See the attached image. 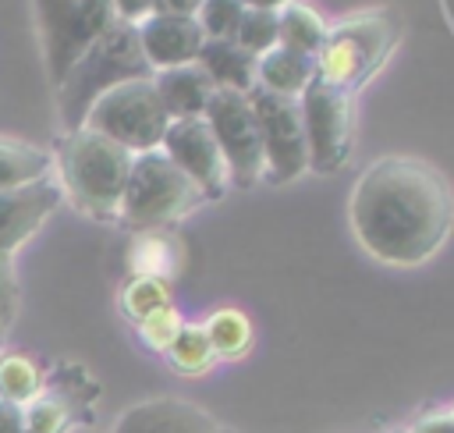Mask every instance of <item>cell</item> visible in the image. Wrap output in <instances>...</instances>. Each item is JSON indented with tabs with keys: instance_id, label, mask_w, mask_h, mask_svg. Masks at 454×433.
<instances>
[{
	"instance_id": "cell-1",
	"label": "cell",
	"mask_w": 454,
	"mask_h": 433,
	"mask_svg": "<svg viewBox=\"0 0 454 433\" xmlns=\"http://www.w3.org/2000/svg\"><path fill=\"white\" fill-rule=\"evenodd\" d=\"M358 245L387 266H422L450 238L454 192L419 156H383L362 170L348 199Z\"/></svg>"
},
{
	"instance_id": "cell-2",
	"label": "cell",
	"mask_w": 454,
	"mask_h": 433,
	"mask_svg": "<svg viewBox=\"0 0 454 433\" xmlns=\"http://www.w3.org/2000/svg\"><path fill=\"white\" fill-rule=\"evenodd\" d=\"M131 78H153V67L145 64V53H142V43H138V28L128 25V21H114L71 64V71L57 85V114H60L64 131L82 128L89 106L103 92H110V89H117V85H124Z\"/></svg>"
},
{
	"instance_id": "cell-3",
	"label": "cell",
	"mask_w": 454,
	"mask_h": 433,
	"mask_svg": "<svg viewBox=\"0 0 454 433\" xmlns=\"http://www.w3.org/2000/svg\"><path fill=\"white\" fill-rule=\"evenodd\" d=\"M131 160L135 153H128L124 146L110 142L92 128L64 131L53 156L64 195H71V202L96 220H117Z\"/></svg>"
},
{
	"instance_id": "cell-4",
	"label": "cell",
	"mask_w": 454,
	"mask_h": 433,
	"mask_svg": "<svg viewBox=\"0 0 454 433\" xmlns=\"http://www.w3.org/2000/svg\"><path fill=\"white\" fill-rule=\"evenodd\" d=\"M206 202V195L160 153H138L131 160L128 170V185L117 206V220L124 227L138 231H156V227H170L174 220L188 216L192 209H199Z\"/></svg>"
},
{
	"instance_id": "cell-5",
	"label": "cell",
	"mask_w": 454,
	"mask_h": 433,
	"mask_svg": "<svg viewBox=\"0 0 454 433\" xmlns=\"http://www.w3.org/2000/svg\"><path fill=\"white\" fill-rule=\"evenodd\" d=\"M397 21L387 11H369L337 21L326 28V39L316 53V78L333 89H358L394 50Z\"/></svg>"
},
{
	"instance_id": "cell-6",
	"label": "cell",
	"mask_w": 454,
	"mask_h": 433,
	"mask_svg": "<svg viewBox=\"0 0 454 433\" xmlns=\"http://www.w3.org/2000/svg\"><path fill=\"white\" fill-rule=\"evenodd\" d=\"M167 110L160 103V92L153 85V78H131L110 92H103L89 114L82 128H92L99 135H106L110 142L124 146L128 153H153L160 149L163 135H167Z\"/></svg>"
},
{
	"instance_id": "cell-7",
	"label": "cell",
	"mask_w": 454,
	"mask_h": 433,
	"mask_svg": "<svg viewBox=\"0 0 454 433\" xmlns=\"http://www.w3.org/2000/svg\"><path fill=\"white\" fill-rule=\"evenodd\" d=\"M32 7L53 85H60L71 64L117 21L110 0H32Z\"/></svg>"
},
{
	"instance_id": "cell-8",
	"label": "cell",
	"mask_w": 454,
	"mask_h": 433,
	"mask_svg": "<svg viewBox=\"0 0 454 433\" xmlns=\"http://www.w3.org/2000/svg\"><path fill=\"white\" fill-rule=\"evenodd\" d=\"M202 117H206V124L216 138V149L223 156L227 181L238 188H252V185L266 181L262 138H259V124H255L248 96L216 89Z\"/></svg>"
},
{
	"instance_id": "cell-9",
	"label": "cell",
	"mask_w": 454,
	"mask_h": 433,
	"mask_svg": "<svg viewBox=\"0 0 454 433\" xmlns=\"http://www.w3.org/2000/svg\"><path fill=\"white\" fill-rule=\"evenodd\" d=\"M298 106H301V128H305V146H309V170L316 174L340 170L351 156V138H355L351 92L333 89L316 78L298 96Z\"/></svg>"
},
{
	"instance_id": "cell-10",
	"label": "cell",
	"mask_w": 454,
	"mask_h": 433,
	"mask_svg": "<svg viewBox=\"0 0 454 433\" xmlns=\"http://www.w3.org/2000/svg\"><path fill=\"white\" fill-rule=\"evenodd\" d=\"M259 138H262V156H266V181L284 185L294 181L298 174L309 170V146H305V128H301V106L291 96H277L266 89L248 92Z\"/></svg>"
},
{
	"instance_id": "cell-11",
	"label": "cell",
	"mask_w": 454,
	"mask_h": 433,
	"mask_svg": "<svg viewBox=\"0 0 454 433\" xmlns=\"http://www.w3.org/2000/svg\"><path fill=\"white\" fill-rule=\"evenodd\" d=\"M160 153L206 195V199H220L227 192V167L223 156L216 149V138L206 124V117H184V121H170L167 135L160 142Z\"/></svg>"
},
{
	"instance_id": "cell-12",
	"label": "cell",
	"mask_w": 454,
	"mask_h": 433,
	"mask_svg": "<svg viewBox=\"0 0 454 433\" xmlns=\"http://www.w3.org/2000/svg\"><path fill=\"white\" fill-rule=\"evenodd\" d=\"M64 202V188L53 177L0 192V256H14Z\"/></svg>"
},
{
	"instance_id": "cell-13",
	"label": "cell",
	"mask_w": 454,
	"mask_h": 433,
	"mask_svg": "<svg viewBox=\"0 0 454 433\" xmlns=\"http://www.w3.org/2000/svg\"><path fill=\"white\" fill-rule=\"evenodd\" d=\"M110 433H220V422L184 401V398H174V394H163V398H145L131 408H124Z\"/></svg>"
},
{
	"instance_id": "cell-14",
	"label": "cell",
	"mask_w": 454,
	"mask_h": 433,
	"mask_svg": "<svg viewBox=\"0 0 454 433\" xmlns=\"http://www.w3.org/2000/svg\"><path fill=\"white\" fill-rule=\"evenodd\" d=\"M135 28H138V43H142V53H145V64L153 67V75L181 67V64H195L199 50L206 43L199 21L181 18V14H149Z\"/></svg>"
},
{
	"instance_id": "cell-15",
	"label": "cell",
	"mask_w": 454,
	"mask_h": 433,
	"mask_svg": "<svg viewBox=\"0 0 454 433\" xmlns=\"http://www.w3.org/2000/svg\"><path fill=\"white\" fill-rule=\"evenodd\" d=\"M153 85H156L160 103H163L170 121L202 117L209 99H213V92H216L213 78L199 64H181V67H170V71H156Z\"/></svg>"
},
{
	"instance_id": "cell-16",
	"label": "cell",
	"mask_w": 454,
	"mask_h": 433,
	"mask_svg": "<svg viewBox=\"0 0 454 433\" xmlns=\"http://www.w3.org/2000/svg\"><path fill=\"white\" fill-rule=\"evenodd\" d=\"M195 64L213 78L216 89L241 92V96H248L255 89V64H259V57L248 53L234 39H206Z\"/></svg>"
},
{
	"instance_id": "cell-17",
	"label": "cell",
	"mask_w": 454,
	"mask_h": 433,
	"mask_svg": "<svg viewBox=\"0 0 454 433\" xmlns=\"http://www.w3.org/2000/svg\"><path fill=\"white\" fill-rule=\"evenodd\" d=\"M181 266H184V245L167 227L138 231L131 238V245H128V270H131V277H160V280L174 284Z\"/></svg>"
},
{
	"instance_id": "cell-18",
	"label": "cell",
	"mask_w": 454,
	"mask_h": 433,
	"mask_svg": "<svg viewBox=\"0 0 454 433\" xmlns=\"http://www.w3.org/2000/svg\"><path fill=\"white\" fill-rule=\"evenodd\" d=\"M312 82H316V57H305L287 46L266 50L255 64V85L266 92H277V96L298 99Z\"/></svg>"
},
{
	"instance_id": "cell-19",
	"label": "cell",
	"mask_w": 454,
	"mask_h": 433,
	"mask_svg": "<svg viewBox=\"0 0 454 433\" xmlns=\"http://www.w3.org/2000/svg\"><path fill=\"white\" fill-rule=\"evenodd\" d=\"M50 170H53V153H46L43 146H32L25 138L0 135V192L35 185V181L50 177Z\"/></svg>"
},
{
	"instance_id": "cell-20",
	"label": "cell",
	"mask_w": 454,
	"mask_h": 433,
	"mask_svg": "<svg viewBox=\"0 0 454 433\" xmlns=\"http://www.w3.org/2000/svg\"><path fill=\"white\" fill-rule=\"evenodd\" d=\"M202 330H206V337H209V344H213L216 362H220V358H223V362H238V358H245V355L252 351V344H255V327H252L248 312H241V309H234V305L213 309V312L206 316Z\"/></svg>"
},
{
	"instance_id": "cell-21",
	"label": "cell",
	"mask_w": 454,
	"mask_h": 433,
	"mask_svg": "<svg viewBox=\"0 0 454 433\" xmlns=\"http://www.w3.org/2000/svg\"><path fill=\"white\" fill-rule=\"evenodd\" d=\"M277 46L298 50L305 57H316L323 39H326V21L301 0H291L287 7L277 11Z\"/></svg>"
},
{
	"instance_id": "cell-22",
	"label": "cell",
	"mask_w": 454,
	"mask_h": 433,
	"mask_svg": "<svg viewBox=\"0 0 454 433\" xmlns=\"http://www.w3.org/2000/svg\"><path fill=\"white\" fill-rule=\"evenodd\" d=\"M46 387L43 366L25 351H4L0 355V401L28 405Z\"/></svg>"
},
{
	"instance_id": "cell-23",
	"label": "cell",
	"mask_w": 454,
	"mask_h": 433,
	"mask_svg": "<svg viewBox=\"0 0 454 433\" xmlns=\"http://www.w3.org/2000/svg\"><path fill=\"white\" fill-rule=\"evenodd\" d=\"M170 369L181 373V376H202L216 366V355H213V344L202 330V323H184L181 334L174 337V344L163 351Z\"/></svg>"
},
{
	"instance_id": "cell-24",
	"label": "cell",
	"mask_w": 454,
	"mask_h": 433,
	"mask_svg": "<svg viewBox=\"0 0 454 433\" xmlns=\"http://www.w3.org/2000/svg\"><path fill=\"white\" fill-rule=\"evenodd\" d=\"M74 401H67L64 394L43 387L28 405H21L25 412V426L32 433H71L74 429Z\"/></svg>"
},
{
	"instance_id": "cell-25",
	"label": "cell",
	"mask_w": 454,
	"mask_h": 433,
	"mask_svg": "<svg viewBox=\"0 0 454 433\" xmlns=\"http://www.w3.org/2000/svg\"><path fill=\"white\" fill-rule=\"evenodd\" d=\"M167 305H174V295H170V284L160 277H131L121 287V312L131 323H142L145 316H153Z\"/></svg>"
},
{
	"instance_id": "cell-26",
	"label": "cell",
	"mask_w": 454,
	"mask_h": 433,
	"mask_svg": "<svg viewBox=\"0 0 454 433\" xmlns=\"http://www.w3.org/2000/svg\"><path fill=\"white\" fill-rule=\"evenodd\" d=\"M234 43H241L248 53L262 57L266 50H273L280 39H277V11H255V7H245L241 21H238V32H234Z\"/></svg>"
},
{
	"instance_id": "cell-27",
	"label": "cell",
	"mask_w": 454,
	"mask_h": 433,
	"mask_svg": "<svg viewBox=\"0 0 454 433\" xmlns=\"http://www.w3.org/2000/svg\"><path fill=\"white\" fill-rule=\"evenodd\" d=\"M241 14H245L241 0H202L195 21H199L206 39H234Z\"/></svg>"
},
{
	"instance_id": "cell-28",
	"label": "cell",
	"mask_w": 454,
	"mask_h": 433,
	"mask_svg": "<svg viewBox=\"0 0 454 433\" xmlns=\"http://www.w3.org/2000/svg\"><path fill=\"white\" fill-rule=\"evenodd\" d=\"M135 327H138V337L145 341V348H153V351H167V348L174 344V337L181 334L184 319H181V312H177L174 305H167V309L145 316V319L135 323Z\"/></svg>"
},
{
	"instance_id": "cell-29",
	"label": "cell",
	"mask_w": 454,
	"mask_h": 433,
	"mask_svg": "<svg viewBox=\"0 0 454 433\" xmlns=\"http://www.w3.org/2000/svg\"><path fill=\"white\" fill-rule=\"evenodd\" d=\"M18 312V280H14V266L7 256H0V334L11 327Z\"/></svg>"
},
{
	"instance_id": "cell-30",
	"label": "cell",
	"mask_w": 454,
	"mask_h": 433,
	"mask_svg": "<svg viewBox=\"0 0 454 433\" xmlns=\"http://www.w3.org/2000/svg\"><path fill=\"white\" fill-rule=\"evenodd\" d=\"M110 4H114L117 21H128V25L145 21L153 14V7H156V0H110Z\"/></svg>"
},
{
	"instance_id": "cell-31",
	"label": "cell",
	"mask_w": 454,
	"mask_h": 433,
	"mask_svg": "<svg viewBox=\"0 0 454 433\" xmlns=\"http://www.w3.org/2000/svg\"><path fill=\"white\" fill-rule=\"evenodd\" d=\"M408 433H454V419H450V412H429V415L415 419L408 426Z\"/></svg>"
},
{
	"instance_id": "cell-32",
	"label": "cell",
	"mask_w": 454,
	"mask_h": 433,
	"mask_svg": "<svg viewBox=\"0 0 454 433\" xmlns=\"http://www.w3.org/2000/svg\"><path fill=\"white\" fill-rule=\"evenodd\" d=\"M0 433H32V429L25 426V412H21V405L0 401Z\"/></svg>"
},
{
	"instance_id": "cell-33",
	"label": "cell",
	"mask_w": 454,
	"mask_h": 433,
	"mask_svg": "<svg viewBox=\"0 0 454 433\" xmlns=\"http://www.w3.org/2000/svg\"><path fill=\"white\" fill-rule=\"evenodd\" d=\"M202 7V0H156L153 14H181V18H195Z\"/></svg>"
},
{
	"instance_id": "cell-34",
	"label": "cell",
	"mask_w": 454,
	"mask_h": 433,
	"mask_svg": "<svg viewBox=\"0 0 454 433\" xmlns=\"http://www.w3.org/2000/svg\"><path fill=\"white\" fill-rule=\"evenodd\" d=\"M245 7H255V11H280V7H287L291 0H241Z\"/></svg>"
},
{
	"instance_id": "cell-35",
	"label": "cell",
	"mask_w": 454,
	"mask_h": 433,
	"mask_svg": "<svg viewBox=\"0 0 454 433\" xmlns=\"http://www.w3.org/2000/svg\"><path fill=\"white\" fill-rule=\"evenodd\" d=\"M220 433H238V429H231V426H220Z\"/></svg>"
},
{
	"instance_id": "cell-36",
	"label": "cell",
	"mask_w": 454,
	"mask_h": 433,
	"mask_svg": "<svg viewBox=\"0 0 454 433\" xmlns=\"http://www.w3.org/2000/svg\"><path fill=\"white\" fill-rule=\"evenodd\" d=\"M394 433H408V429H394Z\"/></svg>"
},
{
	"instance_id": "cell-37",
	"label": "cell",
	"mask_w": 454,
	"mask_h": 433,
	"mask_svg": "<svg viewBox=\"0 0 454 433\" xmlns=\"http://www.w3.org/2000/svg\"><path fill=\"white\" fill-rule=\"evenodd\" d=\"M450 419H454V408H450Z\"/></svg>"
}]
</instances>
